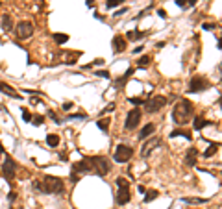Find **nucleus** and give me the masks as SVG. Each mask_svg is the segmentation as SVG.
<instances>
[{
	"instance_id": "1",
	"label": "nucleus",
	"mask_w": 222,
	"mask_h": 209,
	"mask_svg": "<svg viewBox=\"0 0 222 209\" xmlns=\"http://www.w3.org/2000/svg\"><path fill=\"white\" fill-rule=\"evenodd\" d=\"M194 115V106L191 100L187 98H182L178 100L176 106L172 107V122L178 124V126H183L185 122H189V119Z\"/></svg>"
},
{
	"instance_id": "2",
	"label": "nucleus",
	"mask_w": 222,
	"mask_h": 209,
	"mask_svg": "<svg viewBox=\"0 0 222 209\" xmlns=\"http://www.w3.org/2000/svg\"><path fill=\"white\" fill-rule=\"evenodd\" d=\"M43 194H63L65 181L57 176H44L43 179Z\"/></svg>"
},
{
	"instance_id": "3",
	"label": "nucleus",
	"mask_w": 222,
	"mask_h": 209,
	"mask_svg": "<svg viewBox=\"0 0 222 209\" xmlns=\"http://www.w3.org/2000/svg\"><path fill=\"white\" fill-rule=\"evenodd\" d=\"M91 159V165H93V172H96L98 176H107L111 170V161L104 155H95V157H89Z\"/></svg>"
},
{
	"instance_id": "4",
	"label": "nucleus",
	"mask_w": 222,
	"mask_h": 209,
	"mask_svg": "<svg viewBox=\"0 0 222 209\" xmlns=\"http://www.w3.org/2000/svg\"><path fill=\"white\" fill-rule=\"evenodd\" d=\"M209 87H211V82H209L206 76L196 74V76H193V78H191L187 92H202V91H207Z\"/></svg>"
},
{
	"instance_id": "5",
	"label": "nucleus",
	"mask_w": 222,
	"mask_h": 209,
	"mask_svg": "<svg viewBox=\"0 0 222 209\" xmlns=\"http://www.w3.org/2000/svg\"><path fill=\"white\" fill-rule=\"evenodd\" d=\"M33 32H35V28H33V24L30 20H20L19 24L15 26V35L19 37V39H30L32 35H33Z\"/></svg>"
},
{
	"instance_id": "6",
	"label": "nucleus",
	"mask_w": 222,
	"mask_h": 209,
	"mask_svg": "<svg viewBox=\"0 0 222 209\" xmlns=\"http://www.w3.org/2000/svg\"><path fill=\"white\" fill-rule=\"evenodd\" d=\"M141 124V109L139 107H133L128 111L126 115V120H124V128L126 130H135Z\"/></svg>"
},
{
	"instance_id": "7",
	"label": "nucleus",
	"mask_w": 222,
	"mask_h": 209,
	"mask_svg": "<svg viewBox=\"0 0 222 209\" xmlns=\"http://www.w3.org/2000/svg\"><path fill=\"white\" fill-rule=\"evenodd\" d=\"M133 155V148L128 146V145H119L115 154H113V159L117 161V163H128V161L131 159Z\"/></svg>"
},
{
	"instance_id": "8",
	"label": "nucleus",
	"mask_w": 222,
	"mask_h": 209,
	"mask_svg": "<svg viewBox=\"0 0 222 209\" xmlns=\"http://www.w3.org/2000/svg\"><path fill=\"white\" fill-rule=\"evenodd\" d=\"M17 169H19V165L15 163V159L9 157V155H6L4 165H2V172H0V174H4V178H6L8 181H11V179L15 178V174H17Z\"/></svg>"
},
{
	"instance_id": "9",
	"label": "nucleus",
	"mask_w": 222,
	"mask_h": 209,
	"mask_svg": "<svg viewBox=\"0 0 222 209\" xmlns=\"http://www.w3.org/2000/svg\"><path fill=\"white\" fill-rule=\"evenodd\" d=\"M143 106H144V109H146L148 113H158V111H161V109L167 106V98H165V96H154V98L146 100Z\"/></svg>"
},
{
	"instance_id": "10",
	"label": "nucleus",
	"mask_w": 222,
	"mask_h": 209,
	"mask_svg": "<svg viewBox=\"0 0 222 209\" xmlns=\"http://www.w3.org/2000/svg\"><path fill=\"white\" fill-rule=\"evenodd\" d=\"M72 172H76V174H91L93 172L91 159H89V157H82L80 161L72 163Z\"/></svg>"
},
{
	"instance_id": "11",
	"label": "nucleus",
	"mask_w": 222,
	"mask_h": 209,
	"mask_svg": "<svg viewBox=\"0 0 222 209\" xmlns=\"http://www.w3.org/2000/svg\"><path fill=\"white\" fill-rule=\"evenodd\" d=\"M159 145H161V139H159V137H152V139H148V141L143 145V148H141V155H143V157H148L150 152H152L155 146H159Z\"/></svg>"
},
{
	"instance_id": "12",
	"label": "nucleus",
	"mask_w": 222,
	"mask_h": 209,
	"mask_svg": "<svg viewBox=\"0 0 222 209\" xmlns=\"http://www.w3.org/2000/svg\"><path fill=\"white\" fill-rule=\"evenodd\" d=\"M133 72H135V68H131V67H130V68H128V71H126V72H124V74H122V76L119 78V80H115V82H113V85H115V89H117V91H122V89H124V85L128 83V80H130V76H131Z\"/></svg>"
},
{
	"instance_id": "13",
	"label": "nucleus",
	"mask_w": 222,
	"mask_h": 209,
	"mask_svg": "<svg viewBox=\"0 0 222 209\" xmlns=\"http://www.w3.org/2000/svg\"><path fill=\"white\" fill-rule=\"evenodd\" d=\"M196 159H198V150L194 146H191L187 152H185V159H183V163L187 167H194L196 165Z\"/></svg>"
},
{
	"instance_id": "14",
	"label": "nucleus",
	"mask_w": 222,
	"mask_h": 209,
	"mask_svg": "<svg viewBox=\"0 0 222 209\" xmlns=\"http://www.w3.org/2000/svg\"><path fill=\"white\" fill-rule=\"evenodd\" d=\"M130 200H131L130 189H119V193H117V196H115V202H117V205H126Z\"/></svg>"
},
{
	"instance_id": "15",
	"label": "nucleus",
	"mask_w": 222,
	"mask_h": 209,
	"mask_svg": "<svg viewBox=\"0 0 222 209\" xmlns=\"http://www.w3.org/2000/svg\"><path fill=\"white\" fill-rule=\"evenodd\" d=\"M113 50L117 54H120V52L126 50V37L124 35H115L113 37Z\"/></svg>"
},
{
	"instance_id": "16",
	"label": "nucleus",
	"mask_w": 222,
	"mask_h": 209,
	"mask_svg": "<svg viewBox=\"0 0 222 209\" xmlns=\"http://www.w3.org/2000/svg\"><path fill=\"white\" fill-rule=\"evenodd\" d=\"M154 131H155V124H154V122L144 124V126L141 128V133H139V141H146V139H148Z\"/></svg>"
},
{
	"instance_id": "17",
	"label": "nucleus",
	"mask_w": 222,
	"mask_h": 209,
	"mask_svg": "<svg viewBox=\"0 0 222 209\" xmlns=\"http://www.w3.org/2000/svg\"><path fill=\"white\" fill-rule=\"evenodd\" d=\"M211 124H213V120H206V119H202V117H196V119L193 120V128H194L196 131L204 130L206 126H211Z\"/></svg>"
},
{
	"instance_id": "18",
	"label": "nucleus",
	"mask_w": 222,
	"mask_h": 209,
	"mask_svg": "<svg viewBox=\"0 0 222 209\" xmlns=\"http://www.w3.org/2000/svg\"><path fill=\"white\" fill-rule=\"evenodd\" d=\"M168 137H185L187 141H191V139H193L191 131H189V130H185V128H178V130H172V131L168 133Z\"/></svg>"
},
{
	"instance_id": "19",
	"label": "nucleus",
	"mask_w": 222,
	"mask_h": 209,
	"mask_svg": "<svg viewBox=\"0 0 222 209\" xmlns=\"http://www.w3.org/2000/svg\"><path fill=\"white\" fill-rule=\"evenodd\" d=\"M0 91H2L4 95L11 96V98H20V95H19V92H15V89H13L11 85H8V83H2V82H0Z\"/></svg>"
},
{
	"instance_id": "20",
	"label": "nucleus",
	"mask_w": 222,
	"mask_h": 209,
	"mask_svg": "<svg viewBox=\"0 0 222 209\" xmlns=\"http://www.w3.org/2000/svg\"><path fill=\"white\" fill-rule=\"evenodd\" d=\"M144 37H146V32H141V30L126 32V39H130V41H139V39H144Z\"/></svg>"
},
{
	"instance_id": "21",
	"label": "nucleus",
	"mask_w": 222,
	"mask_h": 209,
	"mask_svg": "<svg viewBox=\"0 0 222 209\" xmlns=\"http://www.w3.org/2000/svg\"><path fill=\"white\" fill-rule=\"evenodd\" d=\"M2 30L4 32H11L13 30V17L11 15H2Z\"/></svg>"
},
{
	"instance_id": "22",
	"label": "nucleus",
	"mask_w": 222,
	"mask_h": 209,
	"mask_svg": "<svg viewBox=\"0 0 222 209\" xmlns=\"http://www.w3.org/2000/svg\"><path fill=\"white\" fill-rule=\"evenodd\" d=\"M47 145L52 146V148H56V146L59 145V135H56V133H48V135H47Z\"/></svg>"
},
{
	"instance_id": "23",
	"label": "nucleus",
	"mask_w": 222,
	"mask_h": 209,
	"mask_svg": "<svg viewBox=\"0 0 222 209\" xmlns=\"http://www.w3.org/2000/svg\"><path fill=\"white\" fill-rule=\"evenodd\" d=\"M218 148H220V143H211L209 148L204 152V157H211V155H215V154L218 152Z\"/></svg>"
},
{
	"instance_id": "24",
	"label": "nucleus",
	"mask_w": 222,
	"mask_h": 209,
	"mask_svg": "<svg viewBox=\"0 0 222 209\" xmlns=\"http://www.w3.org/2000/svg\"><path fill=\"white\" fill-rule=\"evenodd\" d=\"M150 61H152L150 56H141V57L137 59V67H139V68H146V67L150 65Z\"/></svg>"
},
{
	"instance_id": "25",
	"label": "nucleus",
	"mask_w": 222,
	"mask_h": 209,
	"mask_svg": "<svg viewBox=\"0 0 222 209\" xmlns=\"http://www.w3.org/2000/svg\"><path fill=\"white\" fill-rule=\"evenodd\" d=\"M52 37H54L56 44H63V43H67V41H69V35H67V33H54Z\"/></svg>"
},
{
	"instance_id": "26",
	"label": "nucleus",
	"mask_w": 222,
	"mask_h": 209,
	"mask_svg": "<svg viewBox=\"0 0 222 209\" xmlns=\"http://www.w3.org/2000/svg\"><path fill=\"white\" fill-rule=\"evenodd\" d=\"M115 181H117V187H119V189H130V181H128V179H126L124 176L117 178Z\"/></svg>"
},
{
	"instance_id": "27",
	"label": "nucleus",
	"mask_w": 222,
	"mask_h": 209,
	"mask_svg": "<svg viewBox=\"0 0 222 209\" xmlns=\"http://www.w3.org/2000/svg\"><path fill=\"white\" fill-rule=\"evenodd\" d=\"M109 122H111V119H100V120H96V126L102 131H107L109 130Z\"/></svg>"
},
{
	"instance_id": "28",
	"label": "nucleus",
	"mask_w": 222,
	"mask_h": 209,
	"mask_svg": "<svg viewBox=\"0 0 222 209\" xmlns=\"http://www.w3.org/2000/svg\"><path fill=\"white\" fill-rule=\"evenodd\" d=\"M158 196H159V193L152 189V191H148V193H146V196H144V202H146V204H150L152 200H155V198H158Z\"/></svg>"
},
{
	"instance_id": "29",
	"label": "nucleus",
	"mask_w": 222,
	"mask_h": 209,
	"mask_svg": "<svg viewBox=\"0 0 222 209\" xmlns=\"http://www.w3.org/2000/svg\"><path fill=\"white\" fill-rule=\"evenodd\" d=\"M124 0H106V8L107 9H115L117 6H120Z\"/></svg>"
},
{
	"instance_id": "30",
	"label": "nucleus",
	"mask_w": 222,
	"mask_h": 209,
	"mask_svg": "<svg viewBox=\"0 0 222 209\" xmlns=\"http://www.w3.org/2000/svg\"><path fill=\"white\" fill-rule=\"evenodd\" d=\"M185 204H206L207 198H182Z\"/></svg>"
},
{
	"instance_id": "31",
	"label": "nucleus",
	"mask_w": 222,
	"mask_h": 209,
	"mask_svg": "<svg viewBox=\"0 0 222 209\" xmlns=\"http://www.w3.org/2000/svg\"><path fill=\"white\" fill-rule=\"evenodd\" d=\"M20 115H22V119H24L26 122H32V113L26 107H20Z\"/></svg>"
},
{
	"instance_id": "32",
	"label": "nucleus",
	"mask_w": 222,
	"mask_h": 209,
	"mask_svg": "<svg viewBox=\"0 0 222 209\" xmlns=\"http://www.w3.org/2000/svg\"><path fill=\"white\" fill-rule=\"evenodd\" d=\"M67 119H69V120H76V119H87V113H83V111H80V113H72V115H69Z\"/></svg>"
},
{
	"instance_id": "33",
	"label": "nucleus",
	"mask_w": 222,
	"mask_h": 209,
	"mask_svg": "<svg viewBox=\"0 0 222 209\" xmlns=\"http://www.w3.org/2000/svg\"><path fill=\"white\" fill-rule=\"evenodd\" d=\"M43 122H44V119L41 117V115H37V117H32V124H33V126H43Z\"/></svg>"
},
{
	"instance_id": "34",
	"label": "nucleus",
	"mask_w": 222,
	"mask_h": 209,
	"mask_svg": "<svg viewBox=\"0 0 222 209\" xmlns=\"http://www.w3.org/2000/svg\"><path fill=\"white\" fill-rule=\"evenodd\" d=\"M32 185H33V189H35V191L43 193V181H41V179H35V181H33Z\"/></svg>"
},
{
	"instance_id": "35",
	"label": "nucleus",
	"mask_w": 222,
	"mask_h": 209,
	"mask_svg": "<svg viewBox=\"0 0 222 209\" xmlns=\"http://www.w3.org/2000/svg\"><path fill=\"white\" fill-rule=\"evenodd\" d=\"M215 28H217L215 22H204L202 24V30H215Z\"/></svg>"
},
{
	"instance_id": "36",
	"label": "nucleus",
	"mask_w": 222,
	"mask_h": 209,
	"mask_svg": "<svg viewBox=\"0 0 222 209\" xmlns=\"http://www.w3.org/2000/svg\"><path fill=\"white\" fill-rule=\"evenodd\" d=\"M113 109H115V102H111V104H107V107H104V109H102V115H106V113H111Z\"/></svg>"
},
{
	"instance_id": "37",
	"label": "nucleus",
	"mask_w": 222,
	"mask_h": 209,
	"mask_svg": "<svg viewBox=\"0 0 222 209\" xmlns=\"http://www.w3.org/2000/svg\"><path fill=\"white\" fill-rule=\"evenodd\" d=\"M48 117H50V119H52V120H54L56 124H61V120L57 119V115H56V111H52V109H50V111H48Z\"/></svg>"
},
{
	"instance_id": "38",
	"label": "nucleus",
	"mask_w": 222,
	"mask_h": 209,
	"mask_svg": "<svg viewBox=\"0 0 222 209\" xmlns=\"http://www.w3.org/2000/svg\"><path fill=\"white\" fill-rule=\"evenodd\" d=\"M72 107H74V104H72V102H63V106H61V109H63V111H71Z\"/></svg>"
},
{
	"instance_id": "39",
	"label": "nucleus",
	"mask_w": 222,
	"mask_h": 209,
	"mask_svg": "<svg viewBox=\"0 0 222 209\" xmlns=\"http://www.w3.org/2000/svg\"><path fill=\"white\" fill-rule=\"evenodd\" d=\"M128 102H130V104H137V106H143V104H144L143 98H128Z\"/></svg>"
},
{
	"instance_id": "40",
	"label": "nucleus",
	"mask_w": 222,
	"mask_h": 209,
	"mask_svg": "<svg viewBox=\"0 0 222 209\" xmlns=\"http://www.w3.org/2000/svg\"><path fill=\"white\" fill-rule=\"evenodd\" d=\"M95 76H100V78H106V80H107V78H111L107 71H96V74H95Z\"/></svg>"
},
{
	"instance_id": "41",
	"label": "nucleus",
	"mask_w": 222,
	"mask_h": 209,
	"mask_svg": "<svg viewBox=\"0 0 222 209\" xmlns=\"http://www.w3.org/2000/svg\"><path fill=\"white\" fill-rule=\"evenodd\" d=\"M71 181H72V183H78V181H80V174L71 172Z\"/></svg>"
},
{
	"instance_id": "42",
	"label": "nucleus",
	"mask_w": 222,
	"mask_h": 209,
	"mask_svg": "<svg viewBox=\"0 0 222 209\" xmlns=\"http://www.w3.org/2000/svg\"><path fill=\"white\" fill-rule=\"evenodd\" d=\"M24 92H26V95H32V96L33 95H43L41 91H33V89H24Z\"/></svg>"
},
{
	"instance_id": "43",
	"label": "nucleus",
	"mask_w": 222,
	"mask_h": 209,
	"mask_svg": "<svg viewBox=\"0 0 222 209\" xmlns=\"http://www.w3.org/2000/svg\"><path fill=\"white\" fill-rule=\"evenodd\" d=\"M174 2L180 6V8H185V6H187V0H174Z\"/></svg>"
},
{
	"instance_id": "44",
	"label": "nucleus",
	"mask_w": 222,
	"mask_h": 209,
	"mask_svg": "<svg viewBox=\"0 0 222 209\" xmlns=\"http://www.w3.org/2000/svg\"><path fill=\"white\" fill-rule=\"evenodd\" d=\"M91 65H93V67H96V65H104V59H102V57H98V59H95Z\"/></svg>"
},
{
	"instance_id": "45",
	"label": "nucleus",
	"mask_w": 222,
	"mask_h": 209,
	"mask_svg": "<svg viewBox=\"0 0 222 209\" xmlns=\"http://www.w3.org/2000/svg\"><path fill=\"white\" fill-rule=\"evenodd\" d=\"M158 15H159L161 19H167V11H165V9H158Z\"/></svg>"
},
{
	"instance_id": "46",
	"label": "nucleus",
	"mask_w": 222,
	"mask_h": 209,
	"mask_svg": "<svg viewBox=\"0 0 222 209\" xmlns=\"http://www.w3.org/2000/svg\"><path fill=\"white\" fill-rule=\"evenodd\" d=\"M8 198H9V202H13V200L17 198V193H15V191H11V193L8 194Z\"/></svg>"
},
{
	"instance_id": "47",
	"label": "nucleus",
	"mask_w": 222,
	"mask_h": 209,
	"mask_svg": "<svg viewBox=\"0 0 222 209\" xmlns=\"http://www.w3.org/2000/svg\"><path fill=\"white\" fill-rule=\"evenodd\" d=\"M126 11H128V8H120V9L115 13V17H119V15H122V13H126Z\"/></svg>"
},
{
	"instance_id": "48",
	"label": "nucleus",
	"mask_w": 222,
	"mask_h": 209,
	"mask_svg": "<svg viewBox=\"0 0 222 209\" xmlns=\"http://www.w3.org/2000/svg\"><path fill=\"white\" fill-rule=\"evenodd\" d=\"M143 48H144V46H137V48H133V54H141Z\"/></svg>"
},
{
	"instance_id": "49",
	"label": "nucleus",
	"mask_w": 222,
	"mask_h": 209,
	"mask_svg": "<svg viewBox=\"0 0 222 209\" xmlns=\"http://www.w3.org/2000/svg\"><path fill=\"white\" fill-rule=\"evenodd\" d=\"M87 6L89 8H95V0H87Z\"/></svg>"
},
{
	"instance_id": "50",
	"label": "nucleus",
	"mask_w": 222,
	"mask_h": 209,
	"mask_svg": "<svg viewBox=\"0 0 222 209\" xmlns=\"http://www.w3.org/2000/svg\"><path fill=\"white\" fill-rule=\"evenodd\" d=\"M196 2H198V0H187V4H189V6H196Z\"/></svg>"
},
{
	"instance_id": "51",
	"label": "nucleus",
	"mask_w": 222,
	"mask_h": 209,
	"mask_svg": "<svg viewBox=\"0 0 222 209\" xmlns=\"http://www.w3.org/2000/svg\"><path fill=\"white\" fill-rule=\"evenodd\" d=\"M139 193H141V194H144V193H146V189L143 187V185H139Z\"/></svg>"
},
{
	"instance_id": "52",
	"label": "nucleus",
	"mask_w": 222,
	"mask_h": 209,
	"mask_svg": "<svg viewBox=\"0 0 222 209\" xmlns=\"http://www.w3.org/2000/svg\"><path fill=\"white\" fill-rule=\"evenodd\" d=\"M2 154H4V146H2V145H0V155H2Z\"/></svg>"
},
{
	"instance_id": "53",
	"label": "nucleus",
	"mask_w": 222,
	"mask_h": 209,
	"mask_svg": "<svg viewBox=\"0 0 222 209\" xmlns=\"http://www.w3.org/2000/svg\"><path fill=\"white\" fill-rule=\"evenodd\" d=\"M0 4H2V2H0Z\"/></svg>"
}]
</instances>
